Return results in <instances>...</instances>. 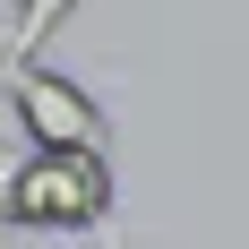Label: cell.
<instances>
[{"label":"cell","mask_w":249,"mask_h":249,"mask_svg":"<svg viewBox=\"0 0 249 249\" xmlns=\"http://www.w3.org/2000/svg\"><path fill=\"white\" fill-rule=\"evenodd\" d=\"M121 198V180H112V155L103 146H26L18 172L0 180V224L9 232H95Z\"/></svg>","instance_id":"1"},{"label":"cell","mask_w":249,"mask_h":249,"mask_svg":"<svg viewBox=\"0 0 249 249\" xmlns=\"http://www.w3.org/2000/svg\"><path fill=\"white\" fill-rule=\"evenodd\" d=\"M0 112H9V129H18L26 146H103L112 155V112H103L77 77H60L52 60H9V77H0Z\"/></svg>","instance_id":"2"},{"label":"cell","mask_w":249,"mask_h":249,"mask_svg":"<svg viewBox=\"0 0 249 249\" xmlns=\"http://www.w3.org/2000/svg\"><path fill=\"white\" fill-rule=\"evenodd\" d=\"M60 18H77V0H18V18H9V52H43L52 35H60Z\"/></svg>","instance_id":"3"},{"label":"cell","mask_w":249,"mask_h":249,"mask_svg":"<svg viewBox=\"0 0 249 249\" xmlns=\"http://www.w3.org/2000/svg\"><path fill=\"white\" fill-rule=\"evenodd\" d=\"M9 60H18V52H9V18H0V77H9Z\"/></svg>","instance_id":"4"},{"label":"cell","mask_w":249,"mask_h":249,"mask_svg":"<svg viewBox=\"0 0 249 249\" xmlns=\"http://www.w3.org/2000/svg\"><path fill=\"white\" fill-rule=\"evenodd\" d=\"M0 249H9V241H0Z\"/></svg>","instance_id":"5"}]
</instances>
